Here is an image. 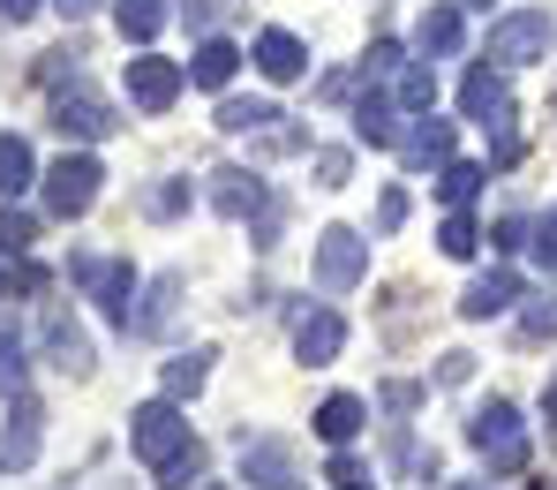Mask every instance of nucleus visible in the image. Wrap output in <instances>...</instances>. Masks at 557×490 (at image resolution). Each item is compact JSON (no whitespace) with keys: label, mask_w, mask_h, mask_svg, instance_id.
<instances>
[{"label":"nucleus","mask_w":557,"mask_h":490,"mask_svg":"<svg viewBox=\"0 0 557 490\" xmlns=\"http://www.w3.org/2000/svg\"><path fill=\"white\" fill-rule=\"evenodd\" d=\"M467 438H474V453H482L497 476H520V468H528V422H520V407L490 400V407L467 422Z\"/></svg>","instance_id":"f257e3e1"},{"label":"nucleus","mask_w":557,"mask_h":490,"mask_svg":"<svg viewBox=\"0 0 557 490\" xmlns=\"http://www.w3.org/2000/svg\"><path fill=\"white\" fill-rule=\"evenodd\" d=\"M128 445H136L151 468H166L182 445H196V438H188V422H182V400H144V407L128 415Z\"/></svg>","instance_id":"f03ea898"},{"label":"nucleus","mask_w":557,"mask_h":490,"mask_svg":"<svg viewBox=\"0 0 557 490\" xmlns=\"http://www.w3.org/2000/svg\"><path fill=\"white\" fill-rule=\"evenodd\" d=\"M98 182H106V167L84 159V151H69V159L46 174V211H53V219H84L98 204Z\"/></svg>","instance_id":"7ed1b4c3"},{"label":"nucleus","mask_w":557,"mask_h":490,"mask_svg":"<svg viewBox=\"0 0 557 490\" xmlns=\"http://www.w3.org/2000/svg\"><path fill=\"white\" fill-rule=\"evenodd\" d=\"M362 272H370V242H362L355 226H324V234H317V287L347 294Z\"/></svg>","instance_id":"20e7f679"},{"label":"nucleus","mask_w":557,"mask_h":490,"mask_svg":"<svg viewBox=\"0 0 557 490\" xmlns=\"http://www.w3.org/2000/svg\"><path fill=\"white\" fill-rule=\"evenodd\" d=\"M69 272L91 287V302L113 317V324H121V332L136 324V309H128V302H136V272H128V265H113V257H76Z\"/></svg>","instance_id":"39448f33"},{"label":"nucleus","mask_w":557,"mask_h":490,"mask_svg":"<svg viewBox=\"0 0 557 490\" xmlns=\"http://www.w3.org/2000/svg\"><path fill=\"white\" fill-rule=\"evenodd\" d=\"M550 53V15H505L497 30H490V61L497 69H528V61H543Z\"/></svg>","instance_id":"423d86ee"},{"label":"nucleus","mask_w":557,"mask_h":490,"mask_svg":"<svg viewBox=\"0 0 557 490\" xmlns=\"http://www.w3.org/2000/svg\"><path fill=\"white\" fill-rule=\"evenodd\" d=\"M174 98H182V69H174V61H159V53H136V61H128V106L166 113Z\"/></svg>","instance_id":"0eeeda50"},{"label":"nucleus","mask_w":557,"mask_h":490,"mask_svg":"<svg viewBox=\"0 0 557 490\" xmlns=\"http://www.w3.org/2000/svg\"><path fill=\"white\" fill-rule=\"evenodd\" d=\"M53 128H61V136H76V144H98V136H113L121 121H113V106H106V98L61 91V98H53Z\"/></svg>","instance_id":"6e6552de"},{"label":"nucleus","mask_w":557,"mask_h":490,"mask_svg":"<svg viewBox=\"0 0 557 490\" xmlns=\"http://www.w3.org/2000/svg\"><path fill=\"white\" fill-rule=\"evenodd\" d=\"M38 400H23L15 392V407H8V430H0V468H30L38 461Z\"/></svg>","instance_id":"1a4fd4ad"},{"label":"nucleus","mask_w":557,"mask_h":490,"mask_svg":"<svg viewBox=\"0 0 557 490\" xmlns=\"http://www.w3.org/2000/svg\"><path fill=\"white\" fill-rule=\"evenodd\" d=\"M512 302H520V272H505V265H497V272H482V280L460 294V317L482 324V317H497V309H512Z\"/></svg>","instance_id":"9d476101"},{"label":"nucleus","mask_w":557,"mask_h":490,"mask_svg":"<svg viewBox=\"0 0 557 490\" xmlns=\"http://www.w3.org/2000/svg\"><path fill=\"white\" fill-rule=\"evenodd\" d=\"M355 144H399V98H384L376 84L355 98Z\"/></svg>","instance_id":"9b49d317"},{"label":"nucleus","mask_w":557,"mask_h":490,"mask_svg":"<svg viewBox=\"0 0 557 490\" xmlns=\"http://www.w3.org/2000/svg\"><path fill=\"white\" fill-rule=\"evenodd\" d=\"M257 69H264L272 84H294V76L309 69V46H301L294 30H264V38H257Z\"/></svg>","instance_id":"f8f14e48"},{"label":"nucleus","mask_w":557,"mask_h":490,"mask_svg":"<svg viewBox=\"0 0 557 490\" xmlns=\"http://www.w3.org/2000/svg\"><path fill=\"white\" fill-rule=\"evenodd\" d=\"M211 204H219L226 219H249V211H264V182L242 174V167H219V174H211Z\"/></svg>","instance_id":"ddd939ff"},{"label":"nucleus","mask_w":557,"mask_h":490,"mask_svg":"<svg viewBox=\"0 0 557 490\" xmlns=\"http://www.w3.org/2000/svg\"><path fill=\"white\" fill-rule=\"evenodd\" d=\"M460 106L482 121V128H490V121H512V98H505V76H497V69H474V76L460 84Z\"/></svg>","instance_id":"4468645a"},{"label":"nucleus","mask_w":557,"mask_h":490,"mask_svg":"<svg viewBox=\"0 0 557 490\" xmlns=\"http://www.w3.org/2000/svg\"><path fill=\"white\" fill-rule=\"evenodd\" d=\"M234 69H242V46H234V38H203V46H196V61H188V76H196L203 91H226V84H234Z\"/></svg>","instance_id":"2eb2a0df"},{"label":"nucleus","mask_w":557,"mask_h":490,"mask_svg":"<svg viewBox=\"0 0 557 490\" xmlns=\"http://www.w3.org/2000/svg\"><path fill=\"white\" fill-rule=\"evenodd\" d=\"M399 159L407 167H453V121H422L399 136Z\"/></svg>","instance_id":"dca6fc26"},{"label":"nucleus","mask_w":557,"mask_h":490,"mask_svg":"<svg viewBox=\"0 0 557 490\" xmlns=\"http://www.w3.org/2000/svg\"><path fill=\"white\" fill-rule=\"evenodd\" d=\"M347 347V324L332 317V309H317V317H301V332H294V355L301 363H332Z\"/></svg>","instance_id":"f3484780"},{"label":"nucleus","mask_w":557,"mask_h":490,"mask_svg":"<svg viewBox=\"0 0 557 490\" xmlns=\"http://www.w3.org/2000/svg\"><path fill=\"white\" fill-rule=\"evenodd\" d=\"M242 476L264 483V490H301V483H294V468H286V445H272V438L242 445Z\"/></svg>","instance_id":"a211bd4d"},{"label":"nucleus","mask_w":557,"mask_h":490,"mask_svg":"<svg viewBox=\"0 0 557 490\" xmlns=\"http://www.w3.org/2000/svg\"><path fill=\"white\" fill-rule=\"evenodd\" d=\"M46 355H53L69 378H84V370H91V340H84L69 317H46Z\"/></svg>","instance_id":"6ab92c4d"},{"label":"nucleus","mask_w":557,"mask_h":490,"mask_svg":"<svg viewBox=\"0 0 557 490\" xmlns=\"http://www.w3.org/2000/svg\"><path fill=\"white\" fill-rule=\"evenodd\" d=\"M362 415H370V407H362L355 392H332V400L317 407V438H324V445H347V438L362 430Z\"/></svg>","instance_id":"aec40b11"},{"label":"nucleus","mask_w":557,"mask_h":490,"mask_svg":"<svg viewBox=\"0 0 557 490\" xmlns=\"http://www.w3.org/2000/svg\"><path fill=\"white\" fill-rule=\"evenodd\" d=\"M414 46H422V53H460V8H430V15L414 23Z\"/></svg>","instance_id":"412c9836"},{"label":"nucleus","mask_w":557,"mask_h":490,"mask_svg":"<svg viewBox=\"0 0 557 490\" xmlns=\"http://www.w3.org/2000/svg\"><path fill=\"white\" fill-rule=\"evenodd\" d=\"M113 15H121V38L151 46V38H159V23H166V0H113Z\"/></svg>","instance_id":"4be33fe9"},{"label":"nucleus","mask_w":557,"mask_h":490,"mask_svg":"<svg viewBox=\"0 0 557 490\" xmlns=\"http://www.w3.org/2000/svg\"><path fill=\"white\" fill-rule=\"evenodd\" d=\"M30 174H38L30 144H23V136H0V196H23V189H30Z\"/></svg>","instance_id":"5701e85b"},{"label":"nucleus","mask_w":557,"mask_h":490,"mask_svg":"<svg viewBox=\"0 0 557 490\" xmlns=\"http://www.w3.org/2000/svg\"><path fill=\"white\" fill-rule=\"evenodd\" d=\"M203 378H211V347H188V355H174V363H166V400L203 392Z\"/></svg>","instance_id":"b1692460"},{"label":"nucleus","mask_w":557,"mask_h":490,"mask_svg":"<svg viewBox=\"0 0 557 490\" xmlns=\"http://www.w3.org/2000/svg\"><path fill=\"white\" fill-rule=\"evenodd\" d=\"M392 98H399L407 113H430V98H437L430 69H422V61H399V76H392Z\"/></svg>","instance_id":"393cba45"},{"label":"nucleus","mask_w":557,"mask_h":490,"mask_svg":"<svg viewBox=\"0 0 557 490\" xmlns=\"http://www.w3.org/2000/svg\"><path fill=\"white\" fill-rule=\"evenodd\" d=\"M272 121L278 113L264 98H226V106H219V128H226V136H249V128H272Z\"/></svg>","instance_id":"a878e982"},{"label":"nucleus","mask_w":557,"mask_h":490,"mask_svg":"<svg viewBox=\"0 0 557 490\" xmlns=\"http://www.w3.org/2000/svg\"><path fill=\"white\" fill-rule=\"evenodd\" d=\"M474 189H482V167H467V159H453V167H437V196H445L453 211H460V204H467Z\"/></svg>","instance_id":"bb28decb"},{"label":"nucleus","mask_w":557,"mask_h":490,"mask_svg":"<svg viewBox=\"0 0 557 490\" xmlns=\"http://www.w3.org/2000/svg\"><path fill=\"white\" fill-rule=\"evenodd\" d=\"M30 234H38V219H30V211H15V204H0V257H23V249H30Z\"/></svg>","instance_id":"cd10ccee"},{"label":"nucleus","mask_w":557,"mask_h":490,"mask_svg":"<svg viewBox=\"0 0 557 490\" xmlns=\"http://www.w3.org/2000/svg\"><path fill=\"white\" fill-rule=\"evenodd\" d=\"M196 476H203V453H196V445H182V453H174V461L159 468V483H166V490H188Z\"/></svg>","instance_id":"c85d7f7f"},{"label":"nucleus","mask_w":557,"mask_h":490,"mask_svg":"<svg viewBox=\"0 0 557 490\" xmlns=\"http://www.w3.org/2000/svg\"><path fill=\"white\" fill-rule=\"evenodd\" d=\"M437 242H445V257H474V249H482V242H474V219H467V211H453V219H445V234H437Z\"/></svg>","instance_id":"c756f323"},{"label":"nucleus","mask_w":557,"mask_h":490,"mask_svg":"<svg viewBox=\"0 0 557 490\" xmlns=\"http://www.w3.org/2000/svg\"><path fill=\"white\" fill-rule=\"evenodd\" d=\"M23 370H30V363H23V347H15V340H0V400H15V392H23Z\"/></svg>","instance_id":"7c9ffc66"},{"label":"nucleus","mask_w":557,"mask_h":490,"mask_svg":"<svg viewBox=\"0 0 557 490\" xmlns=\"http://www.w3.org/2000/svg\"><path fill=\"white\" fill-rule=\"evenodd\" d=\"M182 204H188V182H159V189H144V211H159V219L182 211Z\"/></svg>","instance_id":"2f4dec72"},{"label":"nucleus","mask_w":557,"mask_h":490,"mask_svg":"<svg viewBox=\"0 0 557 490\" xmlns=\"http://www.w3.org/2000/svg\"><path fill=\"white\" fill-rule=\"evenodd\" d=\"M528 332H535V340H557V294H543V302L528 309Z\"/></svg>","instance_id":"473e14b6"},{"label":"nucleus","mask_w":557,"mask_h":490,"mask_svg":"<svg viewBox=\"0 0 557 490\" xmlns=\"http://www.w3.org/2000/svg\"><path fill=\"white\" fill-rule=\"evenodd\" d=\"M399 219H407V189H384V196H376V226H384V234H392V226H399Z\"/></svg>","instance_id":"72a5a7b5"},{"label":"nucleus","mask_w":557,"mask_h":490,"mask_svg":"<svg viewBox=\"0 0 557 490\" xmlns=\"http://www.w3.org/2000/svg\"><path fill=\"white\" fill-rule=\"evenodd\" d=\"M332 483H339V490H370V468H362V461H347V453H339V461H332Z\"/></svg>","instance_id":"f704fd0d"},{"label":"nucleus","mask_w":557,"mask_h":490,"mask_svg":"<svg viewBox=\"0 0 557 490\" xmlns=\"http://www.w3.org/2000/svg\"><path fill=\"white\" fill-rule=\"evenodd\" d=\"M535 257H543V265H550V272H557V211H550V219H543V226H535Z\"/></svg>","instance_id":"c9c22d12"},{"label":"nucleus","mask_w":557,"mask_h":490,"mask_svg":"<svg viewBox=\"0 0 557 490\" xmlns=\"http://www.w3.org/2000/svg\"><path fill=\"white\" fill-rule=\"evenodd\" d=\"M317 174H324V189L347 182V151H317Z\"/></svg>","instance_id":"e433bc0d"},{"label":"nucleus","mask_w":557,"mask_h":490,"mask_svg":"<svg viewBox=\"0 0 557 490\" xmlns=\"http://www.w3.org/2000/svg\"><path fill=\"white\" fill-rule=\"evenodd\" d=\"M8 280H15L23 294H38V287H46V272H38V265H8Z\"/></svg>","instance_id":"4c0bfd02"},{"label":"nucleus","mask_w":557,"mask_h":490,"mask_svg":"<svg viewBox=\"0 0 557 490\" xmlns=\"http://www.w3.org/2000/svg\"><path fill=\"white\" fill-rule=\"evenodd\" d=\"M30 8H46V0H0V23H23Z\"/></svg>","instance_id":"58836bf2"},{"label":"nucleus","mask_w":557,"mask_h":490,"mask_svg":"<svg viewBox=\"0 0 557 490\" xmlns=\"http://www.w3.org/2000/svg\"><path fill=\"white\" fill-rule=\"evenodd\" d=\"M219 8H226V0H188V23H211Z\"/></svg>","instance_id":"ea45409f"},{"label":"nucleus","mask_w":557,"mask_h":490,"mask_svg":"<svg viewBox=\"0 0 557 490\" xmlns=\"http://www.w3.org/2000/svg\"><path fill=\"white\" fill-rule=\"evenodd\" d=\"M543 415H550V438H557V378L543 385Z\"/></svg>","instance_id":"a19ab883"},{"label":"nucleus","mask_w":557,"mask_h":490,"mask_svg":"<svg viewBox=\"0 0 557 490\" xmlns=\"http://www.w3.org/2000/svg\"><path fill=\"white\" fill-rule=\"evenodd\" d=\"M53 8H61V15H91L98 0H53Z\"/></svg>","instance_id":"79ce46f5"},{"label":"nucleus","mask_w":557,"mask_h":490,"mask_svg":"<svg viewBox=\"0 0 557 490\" xmlns=\"http://www.w3.org/2000/svg\"><path fill=\"white\" fill-rule=\"evenodd\" d=\"M474 8H490V0H474Z\"/></svg>","instance_id":"37998d69"}]
</instances>
